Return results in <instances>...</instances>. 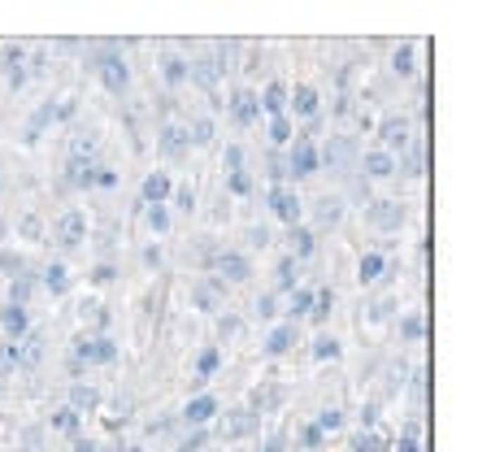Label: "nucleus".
Listing matches in <instances>:
<instances>
[{
	"label": "nucleus",
	"instance_id": "nucleus-37",
	"mask_svg": "<svg viewBox=\"0 0 478 452\" xmlns=\"http://www.w3.org/2000/svg\"><path fill=\"white\" fill-rule=\"evenodd\" d=\"M400 335H405V339H422V335H426V322H422V313H409L405 322H400Z\"/></svg>",
	"mask_w": 478,
	"mask_h": 452
},
{
	"label": "nucleus",
	"instance_id": "nucleus-28",
	"mask_svg": "<svg viewBox=\"0 0 478 452\" xmlns=\"http://www.w3.org/2000/svg\"><path fill=\"white\" fill-rule=\"evenodd\" d=\"M44 279H48V287H53L57 296L70 287V274H65V265H61V261H53V265H48V270H44Z\"/></svg>",
	"mask_w": 478,
	"mask_h": 452
},
{
	"label": "nucleus",
	"instance_id": "nucleus-18",
	"mask_svg": "<svg viewBox=\"0 0 478 452\" xmlns=\"http://www.w3.org/2000/svg\"><path fill=\"white\" fill-rule=\"evenodd\" d=\"M383 270H387V257H383V253H361V265H357L361 283H374V279H379Z\"/></svg>",
	"mask_w": 478,
	"mask_h": 452
},
{
	"label": "nucleus",
	"instance_id": "nucleus-20",
	"mask_svg": "<svg viewBox=\"0 0 478 452\" xmlns=\"http://www.w3.org/2000/svg\"><path fill=\"white\" fill-rule=\"evenodd\" d=\"M183 148H187V131H183V127H165V131H161V153H165V157H179Z\"/></svg>",
	"mask_w": 478,
	"mask_h": 452
},
{
	"label": "nucleus",
	"instance_id": "nucleus-40",
	"mask_svg": "<svg viewBox=\"0 0 478 452\" xmlns=\"http://www.w3.org/2000/svg\"><path fill=\"white\" fill-rule=\"evenodd\" d=\"M279 287H283V291H287V287L296 291V257H283V261H279Z\"/></svg>",
	"mask_w": 478,
	"mask_h": 452
},
{
	"label": "nucleus",
	"instance_id": "nucleus-54",
	"mask_svg": "<svg viewBox=\"0 0 478 452\" xmlns=\"http://www.w3.org/2000/svg\"><path fill=\"white\" fill-rule=\"evenodd\" d=\"M191 200H196L191 187H183V192H179V209H191Z\"/></svg>",
	"mask_w": 478,
	"mask_h": 452
},
{
	"label": "nucleus",
	"instance_id": "nucleus-16",
	"mask_svg": "<svg viewBox=\"0 0 478 452\" xmlns=\"http://www.w3.org/2000/svg\"><path fill=\"white\" fill-rule=\"evenodd\" d=\"M291 344H296V326H291V322H287V326H274V331H270V339H265V353L283 357Z\"/></svg>",
	"mask_w": 478,
	"mask_h": 452
},
{
	"label": "nucleus",
	"instance_id": "nucleus-27",
	"mask_svg": "<svg viewBox=\"0 0 478 452\" xmlns=\"http://www.w3.org/2000/svg\"><path fill=\"white\" fill-rule=\"evenodd\" d=\"M352 452H387L383 435H374V431H361L357 439H352Z\"/></svg>",
	"mask_w": 478,
	"mask_h": 452
},
{
	"label": "nucleus",
	"instance_id": "nucleus-55",
	"mask_svg": "<svg viewBox=\"0 0 478 452\" xmlns=\"http://www.w3.org/2000/svg\"><path fill=\"white\" fill-rule=\"evenodd\" d=\"M270 313H274V296H261V313L257 318H270Z\"/></svg>",
	"mask_w": 478,
	"mask_h": 452
},
{
	"label": "nucleus",
	"instance_id": "nucleus-49",
	"mask_svg": "<svg viewBox=\"0 0 478 452\" xmlns=\"http://www.w3.org/2000/svg\"><path fill=\"white\" fill-rule=\"evenodd\" d=\"M92 279H96V283H113V279H118V270L105 261V265H96V274H92Z\"/></svg>",
	"mask_w": 478,
	"mask_h": 452
},
{
	"label": "nucleus",
	"instance_id": "nucleus-10",
	"mask_svg": "<svg viewBox=\"0 0 478 452\" xmlns=\"http://www.w3.org/2000/svg\"><path fill=\"white\" fill-rule=\"evenodd\" d=\"M5 74H9V87H22V83H27V48L5 44Z\"/></svg>",
	"mask_w": 478,
	"mask_h": 452
},
{
	"label": "nucleus",
	"instance_id": "nucleus-35",
	"mask_svg": "<svg viewBox=\"0 0 478 452\" xmlns=\"http://www.w3.org/2000/svg\"><path fill=\"white\" fill-rule=\"evenodd\" d=\"M213 370H218V348H205V353L196 357V379H209Z\"/></svg>",
	"mask_w": 478,
	"mask_h": 452
},
{
	"label": "nucleus",
	"instance_id": "nucleus-48",
	"mask_svg": "<svg viewBox=\"0 0 478 452\" xmlns=\"http://www.w3.org/2000/svg\"><path fill=\"white\" fill-rule=\"evenodd\" d=\"M113 183H118V174L109 165H96V187H113Z\"/></svg>",
	"mask_w": 478,
	"mask_h": 452
},
{
	"label": "nucleus",
	"instance_id": "nucleus-23",
	"mask_svg": "<svg viewBox=\"0 0 478 452\" xmlns=\"http://www.w3.org/2000/svg\"><path fill=\"white\" fill-rule=\"evenodd\" d=\"M257 426V418H253V409H239V413H231V422H226V435L231 439H239V435H248Z\"/></svg>",
	"mask_w": 478,
	"mask_h": 452
},
{
	"label": "nucleus",
	"instance_id": "nucleus-21",
	"mask_svg": "<svg viewBox=\"0 0 478 452\" xmlns=\"http://www.w3.org/2000/svg\"><path fill=\"white\" fill-rule=\"evenodd\" d=\"M313 248H317V239L309 226H291V257H309Z\"/></svg>",
	"mask_w": 478,
	"mask_h": 452
},
{
	"label": "nucleus",
	"instance_id": "nucleus-19",
	"mask_svg": "<svg viewBox=\"0 0 478 452\" xmlns=\"http://www.w3.org/2000/svg\"><path fill=\"white\" fill-rule=\"evenodd\" d=\"M165 196H170V179H165V174H148V179H144V200H148V205H161Z\"/></svg>",
	"mask_w": 478,
	"mask_h": 452
},
{
	"label": "nucleus",
	"instance_id": "nucleus-13",
	"mask_svg": "<svg viewBox=\"0 0 478 452\" xmlns=\"http://www.w3.org/2000/svg\"><path fill=\"white\" fill-rule=\"evenodd\" d=\"M0 326H5V335H9V344H18L22 335H27V326H31V318H27V309H22V305H9L5 313H0Z\"/></svg>",
	"mask_w": 478,
	"mask_h": 452
},
{
	"label": "nucleus",
	"instance_id": "nucleus-31",
	"mask_svg": "<svg viewBox=\"0 0 478 452\" xmlns=\"http://www.w3.org/2000/svg\"><path fill=\"white\" fill-rule=\"evenodd\" d=\"M22 365V348L18 344H0V374H9Z\"/></svg>",
	"mask_w": 478,
	"mask_h": 452
},
{
	"label": "nucleus",
	"instance_id": "nucleus-42",
	"mask_svg": "<svg viewBox=\"0 0 478 452\" xmlns=\"http://www.w3.org/2000/svg\"><path fill=\"white\" fill-rule=\"evenodd\" d=\"M231 192H239V196L253 192V179H248V170H235V174H231Z\"/></svg>",
	"mask_w": 478,
	"mask_h": 452
},
{
	"label": "nucleus",
	"instance_id": "nucleus-22",
	"mask_svg": "<svg viewBox=\"0 0 478 452\" xmlns=\"http://www.w3.org/2000/svg\"><path fill=\"white\" fill-rule=\"evenodd\" d=\"M257 109H261V105H257L253 92H239V96H235V122H239V127H248V122L257 118Z\"/></svg>",
	"mask_w": 478,
	"mask_h": 452
},
{
	"label": "nucleus",
	"instance_id": "nucleus-26",
	"mask_svg": "<svg viewBox=\"0 0 478 452\" xmlns=\"http://www.w3.org/2000/svg\"><path fill=\"white\" fill-rule=\"evenodd\" d=\"M96 400H100L96 387H83V383H79V387L70 391V409H74V413H79V409H96Z\"/></svg>",
	"mask_w": 478,
	"mask_h": 452
},
{
	"label": "nucleus",
	"instance_id": "nucleus-12",
	"mask_svg": "<svg viewBox=\"0 0 478 452\" xmlns=\"http://www.w3.org/2000/svg\"><path fill=\"white\" fill-rule=\"evenodd\" d=\"M161 79H165L170 87H179L183 79H191V61H187L183 53H165V61H161Z\"/></svg>",
	"mask_w": 478,
	"mask_h": 452
},
{
	"label": "nucleus",
	"instance_id": "nucleus-53",
	"mask_svg": "<svg viewBox=\"0 0 478 452\" xmlns=\"http://www.w3.org/2000/svg\"><path fill=\"white\" fill-rule=\"evenodd\" d=\"M248 239L261 248V244H270V231H265V226H253V231H248Z\"/></svg>",
	"mask_w": 478,
	"mask_h": 452
},
{
	"label": "nucleus",
	"instance_id": "nucleus-36",
	"mask_svg": "<svg viewBox=\"0 0 478 452\" xmlns=\"http://www.w3.org/2000/svg\"><path fill=\"white\" fill-rule=\"evenodd\" d=\"M270 139L279 144V148L291 144V122H287V118H270Z\"/></svg>",
	"mask_w": 478,
	"mask_h": 452
},
{
	"label": "nucleus",
	"instance_id": "nucleus-6",
	"mask_svg": "<svg viewBox=\"0 0 478 452\" xmlns=\"http://www.w3.org/2000/svg\"><path fill=\"white\" fill-rule=\"evenodd\" d=\"M379 139H383L387 148H396V153H405V148L413 144V135H409V118H383ZM387 148H383V153H387Z\"/></svg>",
	"mask_w": 478,
	"mask_h": 452
},
{
	"label": "nucleus",
	"instance_id": "nucleus-15",
	"mask_svg": "<svg viewBox=\"0 0 478 452\" xmlns=\"http://www.w3.org/2000/svg\"><path fill=\"white\" fill-rule=\"evenodd\" d=\"M261 109H265L270 118H283V113H287V83H283V79H274V83L265 87V96H261Z\"/></svg>",
	"mask_w": 478,
	"mask_h": 452
},
{
	"label": "nucleus",
	"instance_id": "nucleus-4",
	"mask_svg": "<svg viewBox=\"0 0 478 452\" xmlns=\"http://www.w3.org/2000/svg\"><path fill=\"white\" fill-rule=\"evenodd\" d=\"M213 270H218V279H226V283L253 279V265H248L244 253H222V257H213Z\"/></svg>",
	"mask_w": 478,
	"mask_h": 452
},
{
	"label": "nucleus",
	"instance_id": "nucleus-50",
	"mask_svg": "<svg viewBox=\"0 0 478 452\" xmlns=\"http://www.w3.org/2000/svg\"><path fill=\"white\" fill-rule=\"evenodd\" d=\"M74 157H92V135H79V139H74Z\"/></svg>",
	"mask_w": 478,
	"mask_h": 452
},
{
	"label": "nucleus",
	"instance_id": "nucleus-2",
	"mask_svg": "<svg viewBox=\"0 0 478 452\" xmlns=\"http://www.w3.org/2000/svg\"><path fill=\"white\" fill-rule=\"evenodd\" d=\"M287 174H291V179H309V174H317V144H313L309 135H300V139L291 144Z\"/></svg>",
	"mask_w": 478,
	"mask_h": 452
},
{
	"label": "nucleus",
	"instance_id": "nucleus-41",
	"mask_svg": "<svg viewBox=\"0 0 478 452\" xmlns=\"http://www.w3.org/2000/svg\"><path fill=\"white\" fill-rule=\"evenodd\" d=\"M213 139V122L209 118H196L191 122V144H209Z\"/></svg>",
	"mask_w": 478,
	"mask_h": 452
},
{
	"label": "nucleus",
	"instance_id": "nucleus-34",
	"mask_svg": "<svg viewBox=\"0 0 478 452\" xmlns=\"http://www.w3.org/2000/svg\"><path fill=\"white\" fill-rule=\"evenodd\" d=\"M417 431H422V426H417V422H409V426H405V435L396 439V452H422V444H417Z\"/></svg>",
	"mask_w": 478,
	"mask_h": 452
},
{
	"label": "nucleus",
	"instance_id": "nucleus-5",
	"mask_svg": "<svg viewBox=\"0 0 478 452\" xmlns=\"http://www.w3.org/2000/svg\"><path fill=\"white\" fill-rule=\"evenodd\" d=\"M57 239H61V248H79V244L87 239V218H83L79 209L61 213V222H57Z\"/></svg>",
	"mask_w": 478,
	"mask_h": 452
},
{
	"label": "nucleus",
	"instance_id": "nucleus-38",
	"mask_svg": "<svg viewBox=\"0 0 478 452\" xmlns=\"http://www.w3.org/2000/svg\"><path fill=\"white\" fill-rule=\"evenodd\" d=\"M309 309H313V291H291L287 313H291V318H300V313H309Z\"/></svg>",
	"mask_w": 478,
	"mask_h": 452
},
{
	"label": "nucleus",
	"instance_id": "nucleus-29",
	"mask_svg": "<svg viewBox=\"0 0 478 452\" xmlns=\"http://www.w3.org/2000/svg\"><path fill=\"white\" fill-rule=\"evenodd\" d=\"M27 296H31V279H27V274H18V279L9 283V305H22V309H27Z\"/></svg>",
	"mask_w": 478,
	"mask_h": 452
},
{
	"label": "nucleus",
	"instance_id": "nucleus-11",
	"mask_svg": "<svg viewBox=\"0 0 478 452\" xmlns=\"http://www.w3.org/2000/svg\"><path fill=\"white\" fill-rule=\"evenodd\" d=\"M65 174H70V187H96V161L92 157H70V165H65Z\"/></svg>",
	"mask_w": 478,
	"mask_h": 452
},
{
	"label": "nucleus",
	"instance_id": "nucleus-52",
	"mask_svg": "<svg viewBox=\"0 0 478 452\" xmlns=\"http://www.w3.org/2000/svg\"><path fill=\"white\" fill-rule=\"evenodd\" d=\"M300 439H305V448H322V431H317V426H309Z\"/></svg>",
	"mask_w": 478,
	"mask_h": 452
},
{
	"label": "nucleus",
	"instance_id": "nucleus-1",
	"mask_svg": "<svg viewBox=\"0 0 478 452\" xmlns=\"http://www.w3.org/2000/svg\"><path fill=\"white\" fill-rule=\"evenodd\" d=\"M74 361H79V365H109V361H118V344L109 335L79 339V344H74Z\"/></svg>",
	"mask_w": 478,
	"mask_h": 452
},
{
	"label": "nucleus",
	"instance_id": "nucleus-43",
	"mask_svg": "<svg viewBox=\"0 0 478 452\" xmlns=\"http://www.w3.org/2000/svg\"><path fill=\"white\" fill-rule=\"evenodd\" d=\"M148 226H153V231H165V226H170V213H165L161 205H153V209H148Z\"/></svg>",
	"mask_w": 478,
	"mask_h": 452
},
{
	"label": "nucleus",
	"instance_id": "nucleus-44",
	"mask_svg": "<svg viewBox=\"0 0 478 452\" xmlns=\"http://www.w3.org/2000/svg\"><path fill=\"white\" fill-rule=\"evenodd\" d=\"M405 174L409 179H422V148L413 144V153H409V161H405Z\"/></svg>",
	"mask_w": 478,
	"mask_h": 452
},
{
	"label": "nucleus",
	"instance_id": "nucleus-17",
	"mask_svg": "<svg viewBox=\"0 0 478 452\" xmlns=\"http://www.w3.org/2000/svg\"><path fill=\"white\" fill-rule=\"evenodd\" d=\"M291 109H296L300 118H317V92H313V87H296V92H291Z\"/></svg>",
	"mask_w": 478,
	"mask_h": 452
},
{
	"label": "nucleus",
	"instance_id": "nucleus-39",
	"mask_svg": "<svg viewBox=\"0 0 478 452\" xmlns=\"http://www.w3.org/2000/svg\"><path fill=\"white\" fill-rule=\"evenodd\" d=\"M331 305H335V296H331V291H326V287H322V291L313 296V313H309V318H313V322H322L326 313H331Z\"/></svg>",
	"mask_w": 478,
	"mask_h": 452
},
{
	"label": "nucleus",
	"instance_id": "nucleus-57",
	"mask_svg": "<svg viewBox=\"0 0 478 452\" xmlns=\"http://www.w3.org/2000/svg\"><path fill=\"white\" fill-rule=\"evenodd\" d=\"M0 239H5V218H0Z\"/></svg>",
	"mask_w": 478,
	"mask_h": 452
},
{
	"label": "nucleus",
	"instance_id": "nucleus-46",
	"mask_svg": "<svg viewBox=\"0 0 478 452\" xmlns=\"http://www.w3.org/2000/svg\"><path fill=\"white\" fill-rule=\"evenodd\" d=\"M205 444H209V435H205V431H191V435L183 439V448H179V452H200Z\"/></svg>",
	"mask_w": 478,
	"mask_h": 452
},
{
	"label": "nucleus",
	"instance_id": "nucleus-51",
	"mask_svg": "<svg viewBox=\"0 0 478 452\" xmlns=\"http://www.w3.org/2000/svg\"><path fill=\"white\" fill-rule=\"evenodd\" d=\"M22 235H31V239L39 235V218H35V213H27V218H22Z\"/></svg>",
	"mask_w": 478,
	"mask_h": 452
},
{
	"label": "nucleus",
	"instance_id": "nucleus-14",
	"mask_svg": "<svg viewBox=\"0 0 478 452\" xmlns=\"http://www.w3.org/2000/svg\"><path fill=\"white\" fill-rule=\"evenodd\" d=\"M348 161H352V139H331V144L317 153V165H335V170H344Z\"/></svg>",
	"mask_w": 478,
	"mask_h": 452
},
{
	"label": "nucleus",
	"instance_id": "nucleus-33",
	"mask_svg": "<svg viewBox=\"0 0 478 452\" xmlns=\"http://www.w3.org/2000/svg\"><path fill=\"white\" fill-rule=\"evenodd\" d=\"M53 118H57V109H53V105H44V109H39V113L31 118V127H27V139H39V131H44V127H48V122H53Z\"/></svg>",
	"mask_w": 478,
	"mask_h": 452
},
{
	"label": "nucleus",
	"instance_id": "nucleus-30",
	"mask_svg": "<svg viewBox=\"0 0 478 452\" xmlns=\"http://www.w3.org/2000/svg\"><path fill=\"white\" fill-rule=\"evenodd\" d=\"M313 357H317V361H335V357H339V344H335L331 335H317V339H313Z\"/></svg>",
	"mask_w": 478,
	"mask_h": 452
},
{
	"label": "nucleus",
	"instance_id": "nucleus-8",
	"mask_svg": "<svg viewBox=\"0 0 478 452\" xmlns=\"http://www.w3.org/2000/svg\"><path fill=\"white\" fill-rule=\"evenodd\" d=\"M370 222L379 226V231H396V226L405 222V209H400L396 200H374V209H370Z\"/></svg>",
	"mask_w": 478,
	"mask_h": 452
},
{
	"label": "nucleus",
	"instance_id": "nucleus-32",
	"mask_svg": "<svg viewBox=\"0 0 478 452\" xmlns=\"http://www.w3.org/2000/svg\"><path fill=\"white\" fill-rule=\"evenodd\" d=\"M53 426H57V431H65V435H74V431H79V413H74V409L65 405V409H57V413H53Z\"/></svg>",
	"mask_w": 478,
	"mask_h": 452
},
{
	"label": "nucleus",
	"instance_id": "nucleus-7",
	"mask_svg": "<svg viewBox=\"0 0 478 452\" xmlns=\"http://www.w3.org/2000/svg\"><path fill=\"white\" fill-rule=\"evenodd\" d=\"M213 413H218V400L213 396H196V400H187V409H183V418H187L191 431H205V422Z\"/></svg>",
	"mask_w": 478,
	"mask_h": 452
},
{
	"label": "nucleus",
	"instance_id": "nucleus-25",
	"mask_svg": "<svg viewBox=\"0 0 478 452\" xmlns=\"http://www.w3.org/2000/svg\"><path fill=\"white\" fill-rule=\"evenodd\" d=\"M391 65H396V74H413V44H396V53H391Z\"/></svg>",
	"mask_w": 478,
	"mask_h": 452
},
{
	"label": "nucleus",
	"instance_id": "nucleus-47",
	"mask_svg": "<svg viewBox=\"0 0 478 452\" xmlns=\"http://www.w3.org/2000/svg\"><path fill=\"white\" fill-rule=\"evenodd\" d=\"M226 165H231V174H235V170H244V148H239V144L226 148Z\"/></svg>",
	"mask_w": 478,
	"mask_h": 452
},
{
	"label": "nucleus",
	"instance_id": "nucleus-56",
	"mask_svg": "<svg viewBox=\"0 0 478 452\" xmlns=\"http://www.w3.org/2000/svg\"><path fill=\"white\" fill-rule=\"evenodd\" d=\"M74 452H100V448H96V439H79V444H74Z\"/></svg>",
	"mask_w": 478,
	"mask_h": 452
},
{
	"label": "nucleus",
	"instance_id": "nucleus-3",
	"mask_svg": "<svg viewBox=\"0 0 478 452\" xmlns=\"http://www.w3.org/2000/svg\"><path fill=\"white\" fill-rule=\"evenodd\" d=\"M270 213L279 218V222H287V226H300V196L296 192H287V187H270Z\"/></svg>",
	"mask_w": 478,
	"mask_h": 452
},
{
	"label": "nucleus",
	"instance_id": "nucleus-45",
	"mask_svg": "<svg viewBox=\"0 0 478 452\" xmlns=\"http://www.w3.org/2000/svg\"><path fill=\"white\" fill-rule=\"evenodd\" d=\"M339 422H344V418H339L335 409H326V413H317V431H339Z\"/></svg>",
	"mask_w": 478,
	"mask_h": 452
},
{
	"label": "nucleus",
	"instance_id": "nucleus-24",
	"mask_svg": "<svg viewBox=\"0 0 478 452\" xmlns=\"http://www.w3.org/2000/svg\"><path fill=\"white\" fill-rule=\"evenodd\" d=\"M339 218H344V205H339L335 196H331V200L322 196V200H317V226H335Z\"/></svg>",
	"mask_w": 478,
	"mask_h": 452
},
{
	"label": "nucleus",
	"instance_id": "nucleus-9",
	"mask_svg": "<svg viewBox=\"0 0 478 452\" xmlns=\"http://www.w3.org/2000/svg\"><path fill=\"white\" fill-rule=\"evenodd\" d=\"M361 170L370 174V179H391V174H400V165H396V157H391V153H383V148H374V153H365V161H361Z\"/></svg>",
	"mask_w": 478,
	"mask_h": 452
}]
</instances>
